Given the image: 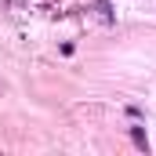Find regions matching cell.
<instances>
[{
    "label": "cell",
    "instance_id": "1",
    "mask_svg": "<svg viewBox=\"0 0 156 156\" xmlns=\"http://www.w3.org/2000/svg\"><path fill=\"white\" fill-rule=\"evenodd\" d=\"M131 138H134V145H138V149H149V138H145V131H142V127H131Z\"/></svg>",
    "mask_w": 156,
    "mask_h": 156
},
{
    "label": "cell",
    "instance_id": "2",
    "mask_svg": "<svg viewBox=\"0 0 156 156\" xmlns=\"http://www.w3.org/2000/svg\"><path fill=\"white\" fill-rule=\"evenodd\" d=\"M98 11H102V18H105V22H113V7H109V4H105V0H102V4H98Z\"/></svg>",
    "mask_w": 156,
    "mask_h": 156
}]
</instances>
